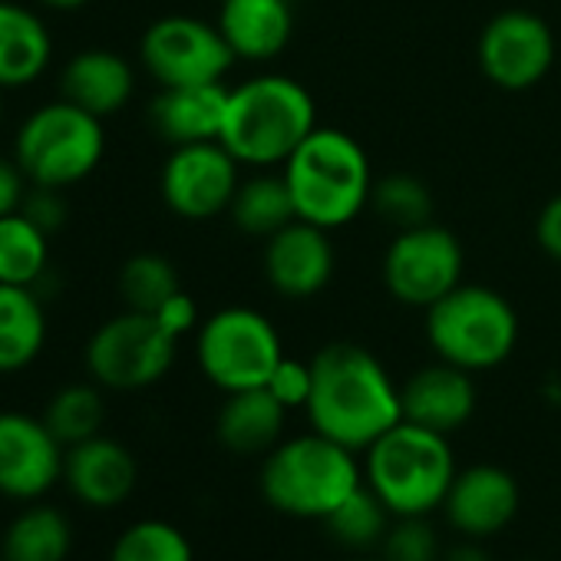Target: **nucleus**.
<instances>
[{
  "label": "nucleus",
  "mask_w": 561,
  "mask_h": 561,
  "mask_svg": "<svg viewBox=\"0 0 561 561\" xmlns=\"http://www.w3.org/2000/svg\"><path fill=\"white\" fill-rule=\"evenodd\" d=\"M479 67L489 83L522 93L541 83L554 64V34L531 11H502L479 34Z\"/></svg>",
  "instance_id": "f8f14e48"
},
{
  "label": "nucleus",
  "mask_w": 561,
  "mask_h": 561,
  "mask_svg": "<svg viewBox=\"0 0 561 561\" xmlns=\"http://www.w3.org/2000/svg\"><path fill=\"white\" fill-rule=\"evenodd\" d=\"M31 179L24 175V169L18 165V159H4L0 156V218L4 215H14L24 208V198H27V188Z\"/></svg>",
  "instance_id": "c9c22d12"
},
{
  "label": "nucleus",
  "mask_w": 561,
  "mask_h": 561,
  "mask_svg": "<svg viewBox=\"0 0 561 561\" xmlns=\"http://www.w3.org/2000/svg\"><path fill=\"white\" fill-rule=\"evenodd\" d=\"M47 231L24 211L0 218V285L37 288L50 264Z\"/></svg>",
  "instance_id": "bb28decb"
},
{
  "label": "nucleus",
  "mask_w": 561,
  "mask_h": 561,
  "mask_svg": "<svg viewBox=\"0 0 561 561\" xmlns=\"http://www.w3.org/2000/svg\"><path fill=\"white\" fill-rule=\"evenodd\" d=\"M0 119H4V100H0Z\"/></svg>",
  "instance_id": "79ce46f5"
},
{
  "label": "nucleus",
  "mask_w": 561,
  "mask_h": 561,
  "mask_svg": "<svg viewBox=\"0 0 561 561\" xmlns=\"http://www.w3.org/2000/svg\"><path fill=\"white\" fill-rule=\"evenodd\" d=\"M198 367L225 393L267 387L285 357L274 324L251 308H225L198 331Z\"/></svg>",
  "instance_id": "6e6552de"
},
{
  "label": "nucleus",
  "mask_w": 561,
  "mask_h": 561,
  "mask_svg": "<svg viewBox=\"0 0 561 561\" xmlns=\"http://www.w3.org/2000/svg\"><path fill=\"white\" fill-rule=\"evenodd\" d=\"M41 4H47L54 11H77V8L90 4V0H41Z\"/></svg>",
  "instance_id": "ea45409f"
},
{
  "label": "nucleus",
  "mask_w": 561,
  "mask_h": 561,
  "mask_svg": "<svg viewBox=\"0 0 561 561\" xmlns=\"http://www.w3.org/2000/svg\"><path fill=\"white\" fill-rule=\"evenodd\" d=\"M110 561H195V558L188 538L175 525L162 518H146L129 525L116 538Z\"/></svg>",
  "instance_id": "2f4dec72"
},
{
  "label": "nucleus",
  "mask_w": 561,
  "mask_h": 561,
  "mask_svg": "<svg viewBox=\"0 0 561 561\" xmlns=\"http://www.w3.org/2000/svg\"><path fill=\"white\" fill-rule=\"evenodd\" d=\"M456 456L443 433L400 420L367 449V485L397 515H430L456 479Z\"/></svg>",
  "instance_id": "39448f33"
},
{
  "label": "nucleus",
  "mask_w": 561,
  "mask_h": 561,
  "mask_svg": "<svg viewBox=\"0 0 561 561\" xmlns=\"http://www.w3.org/2000/svg\"><path fill=\"white\" fill-rule=\"evenodd\" d=\"M347 561H374V558H347ZM383 561V558H380Z\"/></svg>",
  "instance_id": "a19ab883"
},
{
  "label": "nucleus",
  "mask_w": 561,
  "mask_h": 561,
  "mask_svg": "<svg viewBox=\"0 0 561 561\" xmlns=\"http://www.w3.org/2000/svg\"><path fill=\"white\" fill-rule=\"evenodd\" d=\"M139 57L162 90L221 83L234 64V54L225 44L218 24H205L198 18L182 14L156 21L142 34Z\"/></svg>",
  "instance_id": "9d476101"
},
{
  "label": "nucleus",
  "mask_w": 561,
  "mask_h": 561,
  "mask_svg": "<svg viewBox=\"0 0 561 561\" xmlns=\"http://www.w3.org/2000/svg\"><path fill=\"white\" fill-rule=\"evenodd\" d=\"M119 291L129 311L156 314L172 295L182 291L179 274L162 254H136L119 271Z\"/></svg>",
  "instance_id": "c85d7f7f"
},
{
  "label": "nucleus",
  "mask_w": 561,
  "mask_h": 561,
  "mask_svg": "<svg viewBox=\"0 0 561 561\" xmlns=\"http://www.w3.org/2000/svg\"><path fill=\"white\" fill-rule=\"evenodd\" d=\"M280 175L291 188L298 218L328 231L354 221L374 195L367 152L354 136L331 126H318L291 152Z\"/></svg>",
  "instance_id": "7ed1b4c3"
},
{
  "label": "nucleus",
  "mask_w": 561,
  "mask_h": 561,
  "mask_svg": "<svg viewBox=\"0 0 561 561\" xmlns=\"http://www.w3.org/2000/svg\"><path fill=\"white\" fill-rule=\"evenodd\" d=\"M334 274V244L328 228L295 218L288 228L267 238L264 244V277L285 298H314L328 288Z\"/></svg>",
  "instance_id": "2eb2a0df"
},
{
  "label": "nucleus",
  "mask_w": 561,
  "mask_h": 561,
  "mask_svg": "<svg viewBox=\"0 0 561 561\" xmlns=\"http://www.w3.org/2000/svg\"><path fill=\"white\" fill-rule=\"evenodd\" d=\"M311 374L314 387L305 410L314 433L354 453H367L390 426L403 420L400 387L367 347L328 344L311 360Z\"/></svg>",
  "instance_id": "f257e3e1"
},
{
  "label": "nucleus",
  "mask_w": 561,
  "mask_h": 561,
  "mask_svg": "<svg viewBox=\"0 0 561 561\" xmlns=\"http://www.w3.org/2000/svg\"><path fill=\"white\" fill-rule=\"evenodd\" d=\"M47 341V314L34 288L0 285V374H18L37 360Z\"/></svg>",
  "instance_id": "b1692460"
},
{
  "label": "nucleus",
  "mask_w": 561,
  "mask_h": 561,
  "mask_svg": "<svg viewBox=\"0 0 561 561\" xmlns=\"http://www.w3.org/2000/svg\"><path fill=\"white\" fill-rule=\"evenodd\" d=\"M34 225H41L47 234L64 228L67 221V205L60 198V188H47V185H34L24 198V208H21Z\"/></svg>",
  "instance_id": "f704fd0d"
},
{
  "label": "nucleus",
  "mask_w": 561,
  "mask_h": 561,
  "mask_svg": "<svg viewBox=\"0 0 561 561\" xmlns=\"http://www.w3.org/2000/svg\"><path fill=\"white\" fill-rule=\"evenodd\" d=\"M370 205L397 231L420 228L433 215V195H430L426 182H420L416 175H407V172H397V175L380 179L374 185Z\"/></svg>",
  "instance_id": "7c9ffc66"
},
{
  "label": "nucleus",
  "mask_w": 561,
  "mask_h": 561,
  "mask_svg": "<svg viewBox=\"0 0 561 561\" xmlns=\"http://www.w3.org/2000/svg\"><path fill=\"white\" fill-rule=\"evenodd\" d=\"M360 485L354 449L321 433L277 443L261 466L264 502L295 518H328Z\"/></svg>",
  "instance_id": "20e7f679"
},
{
  "label": "nucleus",
  "mask_w": 561,
  "mask_h": 561,
  "mask_svg": "<svg viewBox=\"0 0 561 561\" xmlns=\"http://www.w3.org/2000/svg\"><path fill=\"white\" fill-rule=\"evenodd\" d=\"M156 318H159V324H162L172 337H182V334H188V331L195 328L198 311H195V301H192L185 291H179V295H172V298L156 311Z\"/></svg>",
  "instance_id": "e433bc0d"
},
{
  "label": "nucleus",
  "mask_w": 561,
  "mask_h": 561,
  "mask_svg": "<svg viewBox=\"0 0 561 561\" xmlns=\"http://www.w3.org/2000/svg\"><path fill=\"white\" fill-rule=\"evenodd\" d=\"M522 561H535V558H522Z\"/></svg>",
  "instance_id": "37998d69"
},
{
  "label": "nucleus",
  "mask_w": 561,
  "mask_h": 561,
  "mask_svg": "<svg viewBox=\"0 0 561 561\" xmlns=\"http://www.w3.org/2000/svg\"><path fill=\"white\" fill-rule=\"evenodd\" d=\"M285 416L288 410L271 397L267 387H254V390L228 393L215 430L225 449L238 456H257V453H271L280 443Z\"/></svg>",
  "instance_id": "5701e85b"
},
{
  "label": "nucleus",
  "mask_w": 561,
  "mask_h": 561,
  "mask_svg": "<svg viewBox=\"0 0 561 561\" xmlns=\"http://www.w3.org/2000/svg\"><path fill=\"white\" fill-rule=\"evenodd\" d=\"M443 512L459 535L489 538L515 518L518 482L492 462L459 469L443 499Z\"/></svg>",
  "instance_id": "dca6fc26"
},
{
  "label": "nucleus",
  "mask_w": 561,
  "mask_h": 561,
  "mask_svg": "<svg viewBox=\"0 0 561 561\" xmlns=\"http://www.w3.org/2000/svg\"><path fill=\"white\" fill-rule=\"evenodd\" d=\"M228 211H231V221L244 234H254L264 241L298 218V208H295L285 175H254V179L241 182Z\"/></svg>",
  "instance_id": "393cba45"
},
{
  "label": "nucleus",
  "mask_w": 561,
  "mask_h": 561,
  "mask_svg": "<svg viewBox=\"0 0 561 561\" xmlns=\"http://www.w3.org/2000/svg\"><path fill=\"white\" fill-rule=\"evenodd\" d=\"M103 149V119L70 100H57L24 119L14 142V159L31 185L67 188L100 165Z\"/></svg>",
  "instance_id": "0eeeda50"
},
{
  "label": "nucleus",
  "mask_w": 561,
  "mask_h": 561,
  "mask_svg": "<svg viewBox=\"0 0 561 561\" xmlns=\"http://www.w3.org/2000/svg\"><path fill=\"white\" fill-rule=\"evenodd\" d=\"M535 238H538V244H541V251L548 257L561 261V195H554L541 208V215L535 221Z\"/></svg>",
  "instance_id": "4c0bfd02"
},
{
  "label": "nucleus",
  "mask_w": 561,
  "mask_h": 561,
  "mask_svg": "<svg viewBox=\"0 0 561 561\" xmlns=\"http://www.w3.org/2000/svg\"><path fill=\"white\" fill-rule=\"evenodd\" d=\"M439 561H492V558L479 545H456V548L443 551Z\"/></svg>",
  "instance_id": "58836bf2"
},
{
  "label": "nucleus",
  "mask_w": 561,
  "mask_h": 561,
  "mask_svg": "<svg viewBox=\"0 0 561 561\" xmlns=\"http://www.w3.org/2000/svg\"><path fill=\"white\" fill-rule=\"evenodd\" d=\"M73 528L54 505H34L4 531V561H67Z\"/></svg>",
  "instance_id": "a878e982"
},
{
  "label": "nucleus",
  "mask_w": 561,
  "mask_h": 561,
  "mask_svg": "<svg viewBox=\"0 0 561 561\" xmlns=\"http://www.w3.org/2000/svg\"><path fill=\"white\" fill-rule=\"evenodd\" d=\"M400 407L403 420L449 436L459 426H466L476 413L472 374L446 360L423 367L400 387Z\"/></svg>",
  "instance_id": "f3484780"
},
{
  "label": "nucleus",
  "mask_w": 561,
  "mask_h": 561,
  "mask_svg": "<svg viewBox=\"0 0 561 561\" xmlns=\"http://www.w3.org/2000/svg\"><path fill=\"white\" fill-rule=\"evenodd\" d=\"M426 337L439 360L479 374L508 360L518 341V318L499 291L459 285L426 308Z\"/></svg>",
  "instance_id": "423d86ee"
},
{
  "label": "nucleus",
  "mask_w": 561,
  "mask_h": 561,
  "mask_svg": "<svg viewBox=\"0 0 561 561\" xmlns=\"http://www.w3.org/2000/svg\"><path fill=\"white\" fill-rule=\"evenodd\" d=\"M439 538L426 515H407L383 538V561H439Z\"/></svg>",
  "instance_id": "473e14b6"
},
{
  "label": "nucleus",
  "mask_w": 561,
  "mask_h": 561,
  "mask_svg": "<svg viewBox=\"0 0 561 561\" xmlns=\"http://www.w3.org/2000/svg\"><path fill=\"white\" fill-rule=\"evenodd\" d=\"M64 479L80 502L93 508H113L133 495L139 466L123 443L93 436L67 449Z\"/></svg>",
  "instance_id": "a211bd4d"
},
{
  "label": "nucleus",
  "mask_w": 561,
  "mask_h": 561,
  "mask_svg": "<svg viewBox=\"0 0 561 561\" xmlns=\"http://www.w3.org/2000/svg\"><path fill=\"white\" fill-rule=\"evenodd\" d=\"M64 443L44 420L0 413V495L41 499L64 476Z\"/></svg>",
  "instance_id": "4468645a"
},
{
  "label": "nucleus",
  "mask_w": 561,
  "mask_h": 561,
  "mask_svg": "<svg viewBox=\"0 0 561 561\" xmlns=\"http://www.w3.org/2000/svg\"><path fill=\"white\" fill-rule=\"evenodd\" d=\"M136 90L133 67L113 50H80L60 77L64 100L106 119L119 113Z\"/></svg>",
  "instance_id": "412c9836"
},
{
  "label": "nucleus",
  "mask_w": 561,
  "mask_h": 561,
  "mask_svg": "<svg viewBox=\"0 0 561 561\" xmlns=\"http://www.w3.org/2000/svg\"><path fill=\"white\" fill-rule=\"evenodd\" d=\"M390 515L393 512L383 505V499L364 482L324 522H328V531L334 535V541H341L351 551H367L374 545H383V538L390 531Z\"/></svg>",
  "instance_id": "cd10ccee"
},
{
  "label": "nucleus",
  "mask_w": 561,
  "mask_h": 561,
  "mask_svg": "<svg viewBox=\"0 0 561 561\" xmlns=\"http://www.w3.org/2000/svg\"><path fill=\"white\" fill-rule=\"evenodd\" d=\"M175 344L179 337H172L156 314L126 311L90 337L87 370L110 390H142L169 374Z\"/></svg>",
  "instance_id": "1a4fd4ad"
},
{
  "label": "nucleus",
  "mask_w": 561,
  "mask_h": 561,
  "mask_svg": "<svg viewBox=\"0 0 561 561\" xmlns=\"http://www.w3.org/2000/svg\"><path fill=\"white\" fill-rule=\"evenodd\" d=\"M54 57V41L47 24L21 8L0 0V90L31 87Z\"/></svg>",
  "instance_id": "4be33fe9"
},
{
  "label": "nucleus",
  "mask_w": 561,
  "mask_h": 561,
  "mask_svg": "<svg viewBox=\"0 0 561 561\" xmlns=\"http://www.w3.org/2000/svg\"><path fill=\"white\" fill-rule=\"evenodd\" d=\"M387 291L410 308H433L462 285V248L453 231L426 221L397 231L383 257Z\"/></svg>",
  "instance_id": "9b49d317"
},
{
  "label": "nucleus",
  "mask_w": 561,
  "mask_h": 561,
  "mask_svg": "<svg viewBox=\"0 0 561 561\" xmlns=\"http://www.w3.org/2000/svg\"><path fill=\"white\" fill-rule=\"evenodd\" d=\"M228 87L205 83V87H169L156 96L149 116L156 133L172 146L188 142H215L221 139L225 110H228Z\"/></svg>",
  "instance_id": "aec40b11"
},
{
  "label": "nucleus",
  "mask_w": 561,
  "mask_h": 561,
  "mask_svg": "<svg viewBox=\"0 0 561 561\" xmlns=\"http://www.w3.org/2000/svg\"><path fill=\"white\" fill-rule=\"evenodd\" d=\"M318 129L311 93L291 77H254L228 93L221 146L241 165H285Z\"/></svg>",
  "instance_id": "f03ea898"
},
{
  "label": "nucleus",
  "mask_w": 561,
  "mask_h": 561,
  "mask_svg": "<svg viewBox=\"0 0 561 561\" xmlns=\"http://www.w3.org/2000/svg\"><path fill=\"white\" fill-rule=\"evenodd\" d=\"M103 397L96 387H87V383H73V387H64L47 413H44V423L50 426V433L70 449L83 439H93L100 436V426H103Z\"/></svg>",
  "instance_id": "c756f323"
},
{
  "label": "nucleus",
  "mask_w": 561,
  "mask_h": 561,
  "mask_svg": "<svg viewBox=\"0 0 561 561\" xmlns=\"http://www.w3.org/2000/svg\"><path fill=\"white\" fill-rule=\"evenodd\" d=\"M311 387H314L311 364L288 360V357H280V364L274 367V374H271V380H267L271 397H274L280 407H285V410L308 407V400H311Z\"/></svg>",
  "instance_id": "72a5a7b5"
},
{
  "label": "nucleus",
  "mask_w": 561,
  "mask_h": 561,
  "mask_svg": "<svg viewBox=\"0 0 561 561\" xmlns=\"http://www.w3.org/2000/svg\"><path fill=\"white\" fill-rule=\"evenodd\" d=\"M218 31L231 47L234 60H271L291 44V0H225L218 14Z\"/></svg>",
  "instance_id": "6ab92c4d"
},
{
  "label": "nucleus",
  "mask_w": 561,
  "mask_h": 561,
  "mask_svg": "<svg viewBox=\"0 0 561 561\" xmlns=\"http://www.w3.org/2000/svg\"><path fill=\"white\" fill-rule=\"evenodd\" d=\"M238 159L215 142L175 146L162 169V198L165 205L188 221H205L228 211L238 192Z\"/></svg>",
  "instance_id": "ddd939ff"
},
{
  "label": "nucleus",
  "mask_w": 561,
  "mask_h": 561,
  "mask_svg": "<svg viewBox=\"0 0 561 561\" xmlns=\"http://www.w3.org/2000/svg\"><path fill=\"white\" fill-rule=\"evenodd\" d=\"M0 561H4V554H0Z\"/></svg>",
  "instance_id": "c03bdc74"
}]
</instances>
